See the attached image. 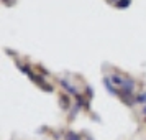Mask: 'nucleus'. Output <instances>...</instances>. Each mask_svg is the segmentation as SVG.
<instances>
[{
	"instance_id": "obj_1",
	"label": "nucleus",
	"mask_w": 146,
	"mask_h": 140,
	"mask_svg": "<svg viewBox=\"0 0 146 140\" xmlns=\"http://www.w3.org/2000/svg\"><path fill=\"white\" fill-rule=\"evenodd\" d=\"M128 3H130V0H120V2L117 3V5H118V7H126Z\"/></svg>"
},
{
	"instance_id": "obj_2",
	"label": "nucleus",
	"mask_w": 146,
	"mask_h": 140,
	"mask_svg": "<svg viewBox=\"0 0 146 140\" xmlns=\"http://www.w3.org/2000/svg\"><path fill=\"white\" fill-rule=\"evenodd\" d=\"M136 100H138V102H143V104H145V102H146V94H141V96H139V97H138Z\"/></svg>"
},
{
	"instance_id": "obj_3",
	"label": "nucleus",
	"mask_w": 146,
	"mask_h": 140,
	"mask_svg": "<svg viewBox=\"0 0 146 140\" xmlns=\"http://www.w3.org/2000/svg\"><path fill=\"white\" fill-rule=\"evenodd\" d=\"M112 81L115 82V84H121V79H120L118 76H113V78H112Z\"/></svg>"
},
{
	"instance_id": "obj_4",
	"label": "nucleus",
	"mask_w": 146,
	"mask_h": 140,
	"mask_svg": "<svg viewBox=\"0 0 146 140\" xmlns=\"http://www.w3.org/2000/svg\"><path fill=\"white\" fill-rule=\"evenodd\" d=\"M3 2H5V3H8V0H3Z\"/></svg>"
}]
</instances>
